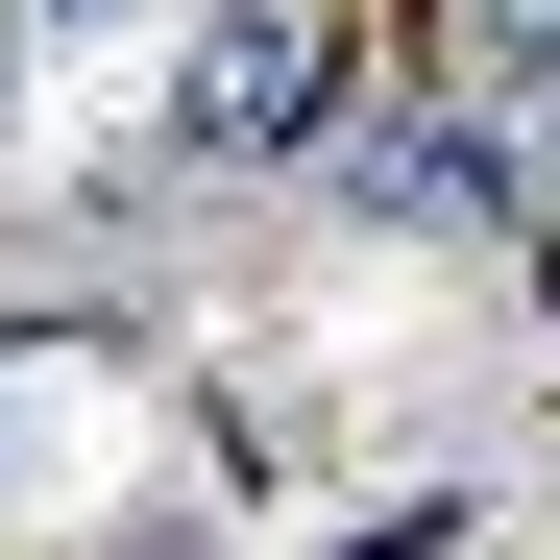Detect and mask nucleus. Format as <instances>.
<instances>
[{"label":"nucleus","mask_w":560,"mask_h":560,"mask_svg":"<svg viewBox=\"0 0 560 560\" xmlns=\"http://www.w3.org/2000/svg\"><path fill=\"white\" fill-rule=\"evenodd\" d=\"M0 98H25V25H0Z\"/></svg>","instance_id":"nucleus-7"},{"label":"nucleus","mask_w":560,"mask_h":560,"mask_svg":"<svg viewBox=\"0 0 560 560\" xmlns=\"http://www.w3.org/2000/svg\"><path fill=\"white\" fill-rule=\"evenodd\" d=\"M0 25H25V49H73V25H147V0H0Z\"/></svg>","instance_id":"nucleus-6"},{"label":"nucleus","mask_w":560,"mask_h":560,"mask_svg":"<svg viewBox=\"0 0 560 560\" xmlns=\"http://www.w3.org/2000/svg\"><path fill=\"white\" fill-rule=\"evenodd\" d=\"M341 122V25L317 0H196V49H171V196H268V171H317Z\"/></svg>","instance_id":"nucleus-1"},{"label":"nucleus","mask_w":560,"mask_h":560,"mask_svg":"<svg viewBox=\"0 0 560 560\" xmlns=\"http://www.w3.org/2000/svg\"><path fill=\"white\" fill-rule=\"evenodd\" d=\"M439 98L560 196V0H439Z\"/></svg>","instance_id":"nucleus-2"},{"label":"nucleus","mask_w":560,"mask_h":560,"mask_svg":"<svg viewBox=\"0 0 560 560\" xmlns=\"http://www.w3.org/2000/svg\"><path fill=\"white\" fill-rule=\"evenodd\" d=\"M73 560H244V536H220V488H122V512L73 536Z\"/></svg>","instance_id":"nucleus-4"},{"label":"nucleus","mask_w":560,"mask_h":560,"mask_svg":"<svg viewBox=\"0 0 560 560\" xmlns=\"http://www.w3.org/2000/svg\"><path fill=\"white\" fill-rule=\"evenodd\" d=\"M463 512H488V488H365L317 560H488V536H463Z\"/></svg>","instance_id":"nucleus-3"},{"label":"nucleus","mask_w":560,"mask_h":560,"mask_svg":"<svg viewBox=\"0 0 560 560\" xmlns=\"http://www.w3.org/2000/svg\"><path fill=\"white\" fill-rule=\"evenodd\" d=\"M49 488H25V317H0V536H25Z\"/></svg>","instance_id":"nucleus-5"}]
</instances>
